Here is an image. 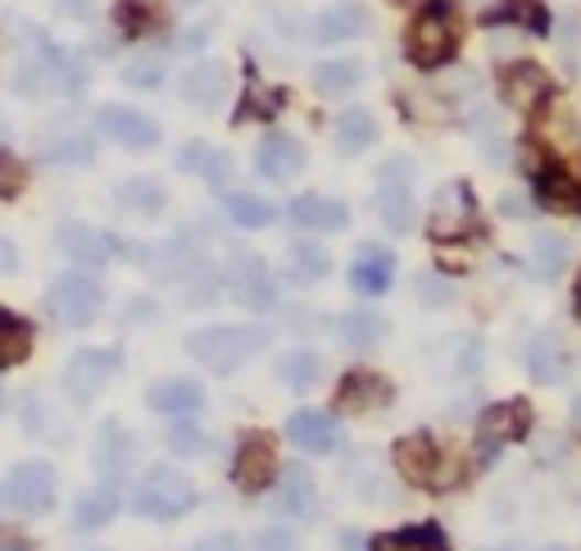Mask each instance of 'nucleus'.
I'll use <instances>...</instances> for the list:
<instances>
[{"instance_id": "f257e3e1", "label": "nucleus", "mask_w": 581, "mask_h": 551, "mask_svg": "<svg viewBox=\"0 0 581 551\" xmlns=\"http://www.w3.org/2000/svg\"><path fill=\"white\" fill-rule=\"evenodd\" d=\"M268 347V333L263 328H232V324H214V328H196L186 338V351L196 356L201 364H209L214 374H232L241 364Z\"/></svg>"}, {"instance_id": "f03ea898", "label": "nucleus", "mask_w": 581, "mask_h": 551, "mask_svg": "<svg viewBox=\"0 0 581 551\" xmlns=\"http://www.w3.org/2000/svg\"><path fill=\"white\" fill-rule=\"evenodd\" d=\"M191 506H196V488L173 465H154L132 492V510L146 520H177Z\"/></svg>"}, {"instance_id": "7ed1b4c3", "label": "nucleus", "mask_w": 581, "mask_h": 551, "mask_svg": "<svg viewBox=\"0 0 581 551\" xmlns=\"http://www.w3.org/2000/svg\"><path fill=\"white\" fill-rule=\"evenodd\" d=\"M405 46H409V60H413L418 68H441V64L454 60V51H459V28H454V19H450V6H445V0H432V6L413 19Z\"/></svg>"}, {"instance_id": "20e7f679", "label": "nucleus", "mask_w": 581, "mask_h": 551, "mask_svg": "<svg viewBox=\"0 0 581 551\" xmlns=\"http://www.w3.org/2000/svg\"><path fill=\"white\" fill-rule=\"evenodd\" d=\"M55 492H60V479H55V469L46 460H23L10 469V479H6V497L19 516H46V510L55 506Z\"/></svg>"}, {"instance_id": "39448f33", "label": "nucleus", "mask_w": 581, "mask_h": 551, "mask_svg": "<svg viewBox=\"0 0 581 551\" xmlns=\"http://www.w3.org/2000/svg\"><path fill=\"white\" fill-rule=\"evenodd\" d=\"M46 301H51V310H55L60 324L87 328L96 319V310H100V283L92 274H60L51 283V297Z\"/></svg>"}, {"instance_id": "423d86ee", "label": "nucleus", "mask_w": 581, "mask_h": 551, "mask_svg": "<svg viewBox=\"0 0 581 551\" xmlns=\"http://www.w3.org/2000/svg\"><path fill=\"white\" fill-rule=\"evenodd\" d=\"M409 160H386L377 173V197H381V219L386 229H413V197H409Z\"/></svg>"}, {"instance_id": "0eeeda50", "label": "nucleus", "mask_w": 581, "mask_h": 551, "mask_svg": "<svg viewBox=\"0 0 581 551\" xmlns=\"http://www.w3.org/2000/svg\"><path fill=\"white\" fill-rule=\"evenodd\" d=\"M119 370V356L114 351H77L68 364H64V392L77 401V406H83V401H92L105 383H109V374Z\"/></svg>"}, {"instance_id": "6e6552de", "label": "nucleus", "mask_w": 581, "mask_h": 551, "mask_svg": "<svg viewBox=\"0 0 581 551\" xmlns=\"http://www.w3.org/2000/svg\"><path fill=\"white\" fill-rule=\"evenodd\" d=\"M96 128H100V137L128 146V151H150V146L160 141V124L146 119L141 109H128V105L100 109V115H96Z\"/></svg>"}, {"instance_id": "1a4fd4ad", "label": "nucleus", "mask_w": 581, "mask_h": 551, "mask_svg": "<svg viewBox=\"0 0 581 551\" xmlns=\"http://www.w3.org/2000/svg\"><path fill=\"white\" fill-rule=\"evenodd\" d=\"M232 479H237L241 492H263L268 484L278 479V452H273V437L263 433H250L241 452H237V465H232Z\"/></svg>"}, {"instance_id": "9d476101", "label": "nucleus", "mask_w": 581, "mask_h": 551, "mask_svg": "<svg viewBox=\"0 0 581 551\" xmlns=\"http://www.w3.org/2000/svg\"><path fill=\"white\" fill-rule=\"evenodd\" d=\"M499 87H505V100L518 105V109H536V105H546V96L555 92L550 78H546V68H536V64H509L505 73H499Z\"/></svg>"}, {"instance_id": "9b49d317", "label": "nucleus", "mask_w": 581, "mask_h": 551, "mask_svg": "<svg viewBox=\"0 0 581 551\" xmlns=\"http://www.w3.org/2000/svg\"><path fill=\"white\" fill-rule=\"evenodd\" d=\"M396 465H400V474L409 484L428 488V484H437L441 452H437V443L428 433H413V437H405V443H396Z\"/></svg>"}, {"instance_id": "f8f14e48", "label": "nucleus", "mask_w": 581, "mask_h": 551, "mask_svg": "<svg viewBox=\"0 0 581 551\" xmlns=\"http://www.w3.org/2000/svg\"><path fill=\"white\" fill-rule=\"evenodd\" d=\"M287 433H291V443L300 447V452H336V443H341V433H336V424L323 415V411H295L291 415V424H287Z\"/></svg>"}, {"instance_id": "ddd939ff", "label": "nucleus", "mask_w": 581, "mask_h": 551, "mask_svg": "<svg viewBox=\"0 0 581 551\" xmlns=\"http://www.w3.org/2000/svg\"><path fill=\"white\" fill-rule=\"evenodd\" d=\"M386 401H391V383H386L381 374L355 370L351 379L341 383V396H336V406H341V411H381Z\"/></svg>"}, {"instance_id": "4468645a", "label": "nucleus", "mask_w": 581, "mask_h": 551, "mask_svg": "<svg viewBox=\"0 0 581 551\" xmlns=\"http://www.w3.org/2000/svg\"><path fill=\"white\" fill-rule=\"evenodd\" d=\"M150 406L160 411V415H191V411H201V401H205V392H201V383L196 379H160L150 388Z\"/></svg>"}, {"instance_id": "2eb2a0df", "label": "nucleus", "mask_w": 581, "mask_h": 551, "mask_svg": "<svg viewBox=\"0 0 581 551\" xmlns=\"http://www.w3.org/2000/svg\"><path fill=\"white\" fill-rule=\"evenodd\" d=\"M255 165L263 178H291L300 165H304V146L291 141V137H263L259 141V151H255Z\"/></svg>"}, {"instance_id": "dca6fc26", "label": "nucleus", "mask_w": 581, "mask_h": 551, "mask_svg": "<svg viewBox=\"0 0 581 551\" xmlns=\"http://www.w3.org/2000/svg\"><path fill=\"white\" fill-rule=\"evenodd\" d=\"M55 246L68 255V261H77V265H105V255H109L105 233H96L92 224H64L55 233Z\"/></svg>"}, {"instance_id": "f3484780", "label": "nucleus", "mask_w": 581, "mask_h": 551, "mask_svg": "<svg viewBox=\"0 0 581 551\" xmlns=\"http://www.w3.org/2000/svg\"><path fill=\"white\" fill-rule=\"evenodd\" d=\"M391 274H396V255L381 251V246H364L359 261H355V269H351V283L359 292H368V297H377V292L391 287Z\"/></svg>"}, {"instance_id": "a211bd4d", "label": "nucleus", "mask_w": 581, "mask_h": 551, "mask_svg": "<svg viewBox=\"0 0 581 551\" xmlns=\"http://www.w3.org/2000/svg\"><path fill=\"white\" fill-rule=\"evenodd\" d=\"M531 424V411L527 401H499V406H491L482 415V437L486 443H509V437H523Z\"/></svg>"}, {"instance_id": "6ab92c4d", "label": "nucleus", "mask_w": 581, "mask_h": 551, "mask_svg": "<svg viewBox=\"0 0 581 551\" xmlns=\"http://www.w3.org/2000/svg\"><path fill=\"white\" fill-rule=\"evenodd\" d=\"M223 83H227L223 64L201 60V64H191V68L182 73V96H186L191 105H196V109H209V105L223 96Z\"/></svg>"}, {"instance_id": "aec40b11", "label": "nucleus", "mask_w": 581, "mask_h": 551, "mask_svg": "<svg viewBox=\"0 0 581 551\" xmlns=\"http://www.w3.org/2000/svg\"><path fill=\"white\" fill-rule=\"evenodd\" d=\"M119 488L114 484H100V488H92L83 501H77V510H73V524L77 529H105L114 516H119Z\"/></svg>"}, {"instance_id": "412c9836", "label": "nucleus", "mask_w": 581, "mask_h": 551, "mask_svg": "<svg viewBox=\"0 0 581 551\" xmlns=\"http://www.w3.org/2000/svg\"><path fill=\"white\" fill-rule=\"evenodd\" d=\"M527 370H531V379H540V383H559V379L568 374V351H563V342H559L555 333L536 338L531 351H527Z\"/></svg>"}, {"instance_id": "4be33fe9", "label": "nucleus", "mask_w": 581, "mask_h": 551, "mask_svg": "<svg viewBox=\"0 0 581 551\" xmlns=\"http://www.w3.org/2000/svg\"><path fill=\"white\" fill-rule=\"evenodd\" d=\"M32 342H36L32 324L19 319V315H10V310H0V370H10V364L28 360L32 356Z\"/></svg>"}, {"instance_id": "5701e85b", "label": "nucleus", "mask_w": 581, "mask_h": 551, "mask_svg": "<svg viewBox=\"0 0 581 551\" xmlns=\"http://www.w3.org/2000/svg\"><path fill=\"white\" fill-rule=\"evenodd\" d=\"M232 297H237L246 310H268V306H273V283H268V269L259 261H246L237 269V283H232Z\"/></svg>"}, {"instance_id": "b1692460", "label": "nucleus", "mask_w": 581, "mask_h": 551, "mask_svg": "<svg viewBox=\"0 0 581 551\" xmlns=\"http://www.w3.org/2000/svg\"><path fill=\"white\" fill-rule=\"evenodd\" d=\"M291 219H295L300 229H345V210H341V201L319 197V192L300 197V201L291 205Z\"/></svg>"}, {"instance_id": "393cba45", "label": "nucleus", "mask_w": 581, "mask_h": 551, "mask_svg": "<svg viewBox=\"0 0 581 551\" xmlns=\"http://www.w3.org/2000/svg\"><path fill=\"white\" fill-rule=\"evenodd\" d=\"M364 23H368V14L359 6H336L314 19V36L319 42H351V36L364 32Z\"/></svg>"}, {"instance_id": "a878e982", "label": "nucleus", "mask_w": 581, "mask_h": 551, "mask_svg": "<svg viewBox=\"0 0 581 551\" xmlns=\"http://www.w3.org/2000/svg\"><path fill=\"white\" fill-rule=\"evenodd\" d=\"M314 501H319V488H314V474L304 465H291V474L282 479V510L295 520H309L314 516Z\"/></svg>"}, {"instance_id": "bb28decb", "label": "nucleus", "mask_w": 581, "mask_h": 551, "mask_svg": "<svg viewBox=\"0 0 581 551\" xmlns=\"http://www.w3.org/2000/svg\"><path fill=\"white\" fill-rule=\"evenodd\" d=\"M177 169L182 173H201L205 182H223L227 169H232V160L223 151H214V146H205V141H191V146H182V151H177Z\"/></svg>"}, {"instance_id": "cd10ccee", "label": "nucleus", "mask_w": 581, "mask_h": 551, "mask_svg": "<svg viewBox=\"0 0 581 551\" xmlns=\"http://www.w3.org/2000/svg\"><path fill=\"white\" fill-rule=\"evenodd\" d=\"M536 192H540V201L546 205H555V210H568V214H581V188L563 173V169H540V178H536Z\"/></svg>"}, {"instance_id": "c85d7f7f", "label": "nucleus", "mask_w": 581, "mask_h": 551, "mask_svg": "<svg viewBox=\"0 0 581 551\" xmlns=\"http://www.w3.org/2000/svg\"><path fill=\"white\" fill-rule=\"evenodd\" d=\"M373 141H377V119L364 115V109H351V115H341V119H336V146H341L345 156L368 151Z\"/></svg>"}, {"instance_id": "c756f323", "label": "nucleus", "mask_w": 581, "mask_h": 551, "mask_svg": "<svg viewBox=\"0 0 581 551\" xmlns=\"http://www.w3.org/2000/svg\"><path fill=\"white\" fill-rule=\"evenodd\" d=\"M119 205L132 210V214H160L169 205V192L154 178H128L119 188Z\"/></svg>"}, {"instance_id": "7c9ffc66", "label": "nucleus", "mask_w": 581, "mask_h": 551, "mask_svg": "<svg viewBox=\"0 0 581 551\" xmlns=\"http://www.w3.org/2000/svg\"><path fill=\"white\" fill-rule=\"evenodd\" d=\"M227 219L237 229H268L273 224V205L263 197H250V192H232L227 197Z\"/></svg>"}, {"instance_id": "2f4dec72", "label": "nucleus", "mask_w": 581, "mask_h": 551, "mask_svg": "<svg viewBox=\"0 0 581 551\" xmlns=\"http://www.w3.org/2000/svg\"><path fill=\"white\" fill-rule=\"evenodd\" d=\"M314 83H319L323 92L345 96V92H355V87L364 83V64H359V60H327V64H319Z\"/></svg>"}, {"instance_id": "473e14b6", "label": "nucleus", "mask_w": 581, "mask_h": 551, "mask_svg": "<svg viewBox=\"0 0 581 551\" xmlns=\"http://www.w3.org/2000/svg\"><path fill=\"white\" fill-rule=\"evenodd\" d=\"M128 456H132V437H128L119 424H105L100 443H96V465H100L105 474H119V469L128 465Z\"/></svg>"}, {"instance_id": "72a5a7b5", "label": "nucleus", "mask_w": 581, "mask_h": 551, "mask_svg": "<svg viewBox=\"0 0 581 551\" xmlns=\"http://www.w3.org/2000/svg\"><path fill=\"white\" fill-rule=\"evenodd\" d=\"M373 551H445L441 529H409V533H381Z\"/></svg>"}, {"instance_id": "f704fd0d", "label": "nucleus", "mask_w": 581, "mask_h": 551, "mask_svg": "<svg viewBox=\"0 0 581 551\" xmlns=\"http://www.w3.org/2000/svg\"><path fill=\"white\" fill-rule=\"evenodd\" d=\"M341 338L351 342V347H359V351H368V347H377L381 338H386V319L381 315H345L341 319Z\"/></svg>"}, {"instance_id": "c9c22d12", "label": "nucleus", "mask_w": 581, "mask_h": 551, "mask_svg": "<svg viewBox=\"0 0 581 551\" xmlns=\"http://www.w3.org/2000/svg\"><path fill=\"white\" fill-rule=\"evenodd\" d=\"M114 23H119L128 36H141L150 28H160V6H154V0H119Z\"/></svg>"}, {"instance_id": "e433bc0d", "label": "nucleus", "mask_w": 581, "mask_h": 551, "mask_svg": "<svg viewBox=\"0 0 581 551\" xmlns=\"http://www.w3.org/2000/svg\"><path fill=\"white\" fill-rule=\"evenodd\" d=\"M323 374V360L314 351H291L282 364H278V379L291 383V388H314Z\"/></svg>"}, {"instance_id": "4c0bfd02", "label": "nucleus", "mask_w": 581, "mask_h": 551, "mask_svg": "<svg viewBox=\"0 0 581 551\" xmlns=\"http://www.w3.org/2000/svg\"><path fill=\"white\" fill-rule=\"evenodd\" d=\"M327 269H332V261H327L323 246H314V242H295V246H291V274H295V278L319 283Z\"/></svg>"}, {"instance_id": "58836bf2", "label": "nucleus", "mask_w": 581, "mask_h": 551, "mask_svg": "<svg viewBox=\"0 0 581 551\" xmlns=\"http://www.w3.org/2000/svg\"><path fill=\"white\" fill-rule=\"evenodd\" d=\"M205 447H209V437H205V428H201V424L177 420V424L169 428V452H173V456H201Z\"/></svg>"}, {"instance_id": "ea45409f", "label": "nucleus", "mask_w": 581, "mask_h": 551, "mask_svg": "<svg viewBox=\"0 0 581 551\" xmlns=\"http://www.w3.org/2000/svg\"><path fill=\"white\" fill-rule=\"evenodd\" d=\"M23 188H28V165L0 146V201H14Z\"/></svg>"}, {"instance_id": "a19ab883", "label": "nucleus", "mask_w": 581, "mask_h": 551, "mask_svg": "<svg viewBox=\"0 0 581 551\" xmlns=\"http://www.w3.org/2000/svg\"><path fill=\"white\" fill-rule=\"evenodd\" d=\"M278 109H282V92H268V87L250 83V92H246V105L237 109V119H273Z\"/></svg>"}, {"instance_id": "79ce46f5", "label": "nucleus", "mask_w": 581, "mask_h": 551, "mask_svg": "<svg viewBox=\"0 0 581 551\" xmlns=\"http://www.w3.org/2000/svg\"><path fill=\"white\" fill-rule=\"evenodd\" d=\"M505 19L523 23L527 32H546L550 28V14H546V6H540V0H505Z\"/></svg>"}, {"instance_id": "37998d69", "label": "nucleus", "mask_w": 581, "mask_h": 551, "mask_svg": "<svg viewBox=\"0 0 581 551\" xmlns=\"http://www.w3.org/2000/svg\"><path fill=\"white\" fill-rule=\"evenodd\" d=\"M563 265H568V242L563 237H536V269L546 278H555Z\"/></svg>"}, {"instance_id": "c03bdc74", "label": "nucleus", "mask_w": 581, "mask_h": 551, "mask_svg": "<svg viewBox=\"0 0 581 551\" xmlns=\"http://www.w3.org/2000/svg\"><path fill=\"white\" fill-rule=\"evenodd\" d=\"M123 78H128V87H160V83H164V64L154 60V55L132 60V64L123 68Z\"/></svg>"}, {"instance_id": "a18cd8bd", "label": "nucleus", "mask_w": 581, "mask_h": 551, "mask_svg": "<svg viewBox=\"0 0 581 551\" xmlns=\"http://www.w3.org/2000/svg\"><path fill=\"white\" fill-rule=\"evenodd\" d=\"M255 551H295V538H291V529H263L255 538Z\"/></svg>"}, {"instance_id": "49530a36", "label": "nucleus", "mask_w": 581, "mask_h": 551, "mask_svg": "<svg viewBox=\"0 0 581 551\" xmlns=\"http://www.w3.org/2000/svg\"><path fill=\"white\" fill-rule=\"evenodd\" d=\"M422 306H445L450 301V287H441V278H422Z\"/></svg>"}, {"instance_id": "de8ad7c7", "label": "nucleus", "mask_w": 581, "mask_h": 551, "mask_svg": "<svg viewBox=\"0 0 581 551\" xmlns=\"http://www.w3.org/2000/svg\"><path fill=\"white\" fill-rule=\"evenodd\" d=\"M196 551H241V542L232 538V533H214V538H205Z\"/></svg>"}, {"instance_id": "09e8293b", "label": "nucleus", "mask_w": 581, "mask_h": 551, "mask_svg": "<svg viewBox=\"0 0 581 551\" xmlns=\"http://www.w3.org/2000/svg\"><path fill=\"white\" fill-rule=\"evenodd\" d=\"M0 551H32V542L23 533H10V529H0Z\"/></svg>"}, {"instance_id": "8fccbe9b", "label": "nucleus", "mask_w": 581, "mask_h": 551, "mask_svg": "<svg viewBox=\"0 0 581 551\" xmlns=\"http://www.w3.org/2000/svg\"><path fill=\"white\" fill-rule=\"evenodd\" d=\"M499 205H505V214H514V219H523V214H527L523 197H505V201H499Z\"/></svg>"}, {"instance_id": "3c124183", "label": "nucleus", "mask_w": 581, "mask_h": 551, "mask_svg": "<svg viewBox=\"0 0 581 551\" xmlns=\"http://www.w3.org/2000/svg\"><path fill=\"white\" fill-rule=\"evenodd\" d=\"M577 315H581V292H577Z\"/></svg>"}, {"instance_id": "603ef678", "label": "nucleus", "mask_w": 581, "mask_h": 551, "mask_svg": "<svg viewBox=\"0 0 581 551\" xmlns=\"http://www.w3.org/2000/svg\"><path fill=\"white\" fill-rule=\"evenodd\" d=\"M546 551H568V547H546Z\"/></svg>"}, {"instance_id": "864d4df0", "label": "nucleus", "mask_w": 581, "mask_h": 551, "mask_svg": "<svg viewBox=\"0 0 581 551\" xmlns=\"http://www.w3.org/2000/svg\"><path fill=\"white\" fill-rule=\"evenodd\" d=\"M186 6H196V0H186Z\"/></svg>"}]
</instances>
